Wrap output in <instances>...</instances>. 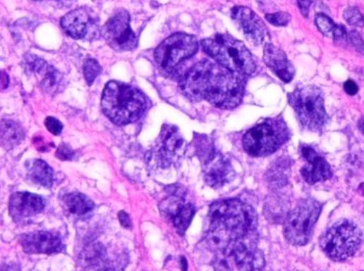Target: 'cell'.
<instances>
[{
  "mask_svg": "<svg viewBox=\"0 0 364 271\" xmlns=\"http://www.w3.org/2000/svg\"><path fill=\"white\" fill-rule=\"evenodd\" d=\"M0 271H20V268L16 263H10V264H4L0 267Z\"/></svg>",
  "mask_w": 364,
  "mask_h": 271,
  "instance_id": "cell-35",
  "label": "cell"
},
{
  "mask_svg": "<svg viewBox=\"0 0 364 271\" xmlns=\"http://www.w3.org/2000/svg\"><path fill=\"white\" fill-rule=\"evenodd\" d=\"M332 37L336 42L344 41L347 37V32L342 25H334V31H332Z\"/></svg>",
  "mask_w": 364,
  "mask_h": 271,
  "instance_id": "cell-30",
  "label": "cell"
},
{
  "mask_svg": "<svg viewBox=\"0 0 364 271\" xmlns=\"http://www.w3.org/2000/svg\"><path fill=\"white\" fill-rule=\"evenodd\" d=\"M102 108L116 125H128L141 119L147 109V100L135 86L110 81L104 88Z\"/></svg>",
  "mask_w": 364,
  "mask_h": 271,
  "instance_id": "cell-3",
  "label": "cell"
},
{
  "mask_svg": "<svg viewBox=\"0 0 364 271\" xmlns=\"http://www.w3.org/2000/svg\"><path fill=\"white\" fill-rule=\"evenodd\" d=\"M64 205L70 213L75 215H85L94 209L93 201L80 193L66 195L64 198Z\"/></svg>",
  "mask_w": 364,
  "mask_h": 271,
  "instance_id": "cell-22",
  "label": "cell"
},
{
  "mask_svg": "<svg viewBox=\"0 0 364 271\" xmlns=\"http://www.w3.org/2000/svg\"><path fill=\"white\" fill-rule=\"evenodd\" d=\"M102 35L108 45L116 52H131L138 46V37L131 26V16L119 10L109 18L102 28Z\"/></svg>",
  "mask_w": 364,
  "mask_h": 271,
  "instance_id": "cell-10",
  "label": "cell"
},
{
  "mask_svg": "<svg viewBox=\"0 0 364 271\" xmlns=\"http://www.w3.org/2000/svg\"><path fill=\"white\" fill-rule=\"evenodd\" d=\"M290 138V132L281 119H269L248 131L243 147L253 157H267L277 151Z\"/></svg>",
  "mask_w": 364,
  "mask_h": 271,
  "instance_id": "cell-6",
  "label": "cell"
},
{
  "mask_svg": "<svg viewBox=\"0 0 364 271\" xmlns=\"http://www.w3.org/2000/svg\"><path fill=\"white\" fill-rule=\"evenodd\" d=\"M45 207L42 197L31 193H16L9 203V212L14 222H20L41 213Z\"/></svg>",
  "mask_w": 364,
  "mask_h": 271,
  "instance_id": "cell-16",
  "label": "cell"
},
{
  "mask_svg": "<svg viewBox=\"0 0 364 271\" xmlns=\"http://www.w3.org/2000/svg\"><path fill=\"white\" fill-rule=\"evenodd\" d=\"M208 218V241L217 250L226 251L256 232V213L250 205L236 199L214 203Z\"/></svg>",
  "mask_w": 364,
  "mask_h": 271,
  "instance_id": "cell-2",
  "label": "cell"
},
{
  "mask_svg": "<svg viewBox=\"0 0 364 271\" xmlns=\"http://www.w3.org/2000/svg\"><path fill=\"white\" fill-rule=\"evenodd\" d=\"M45 126L48 131L54 136H59V134L63 130V125L58 119L54 117H47L45 121Z\"/></svg>",
  "mask_w": 364,
  "mask_h": 271,
  "instance_id": "cell-28",
  "label": "cell"
},
{
  "mask_svg": "<svg viewBox=\"0 0 364 271\" xmlns=\"http://www.w3.org/2000/svg\"><path fill=\"white\" fill-rule=\"evenodd\" d=\"M289 102L305 129L321 132L328 121L322 90L315 85H301L289 94Z\"/></svg>",
  "mask_w": 364,
  "mask_h": 271,
  "instance_id": "cell-5",
  "label": "cell"
},
{
  "mask_svg": "<svg viewBox=\"0 0 364 271\" xmlns=\"http://www.w3.org/2000/svg\"><path fill=\"white\" fill-rule=\"evenodd\" d=\"M61 26L66 35L75 40L94 37L98 28L97 16L85 8L68 12L61 20Z\"/></svg>",
  "mask_w": 364,
  "mask_h": 271,
  "instance_id": "cell-11",
  "label": "cell"
},
{
  "mask_svg": "<svg viewBox=\"0 0 364 271\" xmlns=\"http://www.w3.org/2000/svg\"><path fill=\"white\" fill-rule=\"evenodd\" d=\"M321 212L322 205L315 199L299 201L284 222V234L286 241L293 246L307 245L313 237Z\"/></svg>",
  "mask_w": 364,
  "mask_h": 271,
  "instance_id": "cell-8",
  "label": "cell"
},
{
  "mask_svg": "<svg viewBox=\"0 0 364 271\" xmlns=\"http://www.w3.org/2000/svg\"><path fill=\"white\" fill-rule=\"evenodd\" d=\"M25 138L22 126L11 119L0 121V147L12 149L18 146Z\"/></svg>",
  "mask_w": 364,
  "mask_h": 271,
  "instance_id": "cell-20",
  "label": "cell"
},
{
  "mask_svg": "<svg viewBox=\"0 0 364 271\" xmlns=\"http://www.w3.org/2000/svg\"><path fill=\"white\" fill-rule=\"evenodd\" d=\"M349 40H351V44L355 46L356 48H362L364 46L363 41H362L361 37L359 33L356 31H351L348 35Z\"/></svg>",
  "mask_w": 364,
  "mask_h": 271,
  "instance_id": "cell-32",
  "label": "cell"
},
{
  "mask_svg": "<svg viewBox=\"0 0 364 271\" xmlns=\"http://www.w3.org/2000/svg\"><path fill=\"white\" fill-rule=\"evenodd\" d=\"M119 222H121V226L124 228L129 229L131 227V220L129 217L128 214L125 212H121L119 215Z\"/></svg>",
  "mask_w": 364,
  "mask_h": 271,
  "instance_id": "cell-34",
  "label": "cell"
},
{
  "mask_svg": "<svg viewBox=\"0 0 364 271\" xmlns=\"http://www.w3.org/2000/svg\"><path fill=\"white\" fill-rule=\"evenodd\" d=\"M233 168L223 155L215 153L212 157L205 162V180L209 186L219 188L232 180Z\"/></svg>",
  "mask_w": 364,
  "mask_h": 271,
  "instance_id": "cell-18",
  "label": "cell"
},
{
  "mask_svg": "<svg viewBox=\"0 0 364 271\" xmlns=\"http://www.w3.org/2000/svg\"><path fill=\"white\" fill-rule=\"evenodd\" d=\"M61 77L60 73L56 69L50 67L47 73L41 78V88L46 93H54L59 88Z\"/></svg>",
  "mask_w": 364,
  "mask_h": 271,
  "instance_id": "cell-23",
  "label": "cell"
},
{
  "mask_svg": "<svg viewBox=\"0 0 364 271\" xmlns=\"http://www.w3.org/2000/svg\"><path fill=\"white\" fill-rule=\"evenodd\" d=\"M301 155L306 161V165L301 168V172L307 183L313 184L329 180L332 176V167L323 155H320L313 147L303 145L301 147Z\"/></svg>",
  "mask_w": 364,
  "mask_h": 271,
  "instance_id": "cell-13",
  "label": "cell"
},
{
  "mask_svg": "<svg viewBox=\"0 0 364 271\" xmlns=\"http://www.w3.org/2000/svg\"><path fill=\"white\" fill-rule=\"evenodd\" d=\"M265 18L274 26L284 27L290 23L291 16L286 12H278V13L267 14Z\"/></svg>",
  "mask_w": 364,
  "mask_h": 271,
  "instance_id": "cell-27",
  "label": "cell"
},
{
  "mask_svg": "<svg viewBox=\"0 0 364 271\" xmlns=\"http://www.w3.org/2000/svg\"><path fill=\"white\" fill-rule=\"evenodd\" d=\"M198 39L186 33H176L162 42L154 50V60L160 68L169 71L181 61L198 52Z\"/></svg>",
  "mask_w": 364,
  "mask_h": 271,
  "instance_id": "cell-9",
  "label": "cell"
},
{
  "mask_svg": "<svg viewBox=\"0 0 364 271\" xmlns=\"http://www.w3.org/2000/svg\"><path fill=\"white\" fill-rule=\"evenodd\" d=\"M28 178L33 183L50 188L54 184V170L43 159H33L27 164Z\"/></svg>",
  "mask_w": 364,
  "mask_h": 271,
  "instance_id": "cell-21",
  "label": "cell"
},
{
  "mask_svg": "<svg viewBox=\"0 0 364 271\" xmlns=\"http://www.w3.org/2000/svg\"><path fill=\"white\" fill-rule=\"evenodd\" d=\"M231 18L238 28L243 31L248 41L255 45L267 44L269 30L265 23L257 16L253 10L246 7H234L231 10Z\"/></svg>",
  "mask_w": 364,
  "mask_h": 271,
  "instance_id": "cell-12",
  "label": "cell"
},
{
  "mask_svg": "<svg viewBox=\"0 0 364 271\" xmlns=\"http://www.w3.org/2000/svg\"><path fill=\"white\" fill-rule=\"evenodd\" d=\"M183 147L185 140L177 128L174 126H164L157 146V159L161 163L169 165L180 155Z\"/></svg>",
  "mask_w": 364,
  "mask_h": 271,
  "instance_id": "cell-17",
  "label": "cell"
},
{
  "mask_svg": "<svg viewBox=\"0 0 364 271\" xmlns=\"http://www.w3.org/2000/svg\"><path fill=\"white\" fill-rule=\"evenodd\" d=\"M263 59L267 67L273 71L279 79L286 83L292 81L295 73L294 67L291 64L284 50L273 44H265Z\"/></svg>",
  "mask_w": 364,
  "mask_h": 271,
  "instance_id": "cell-19",
  "label": "cell"
},
{
  "mask_svg": "<svg viewBox=\"0 0 364 271\" xmlns=\"http://www.w3.org/2000/svg\"><path fill=\"white\" fill-rule=\"evenodd\" d=\"M20 245L28 254H54L63 249L60 237L47 231H37L22 235Z\"/></svg>",
  "mask_w": 364,
  "mask_h": 271,
  "instance_id": "cell-15",
  "label": "cell"
},
{
  "mask_svg": "<svg viewBox=\"0 0 364 271\" xmlns=\"http://www.w3.org/2000/svg\"><path fill=\"white\" fill-rule=\"evenodd\" d=\"M315 24L323 35H332L334 24L332 18H328L325 14H317V18H315Z\"/></svg>",
  "mask_w": 364,
  "mask_h": 271,
  "instance_id": "cell-25",
  "label": "cell"
},
{
  "mask_svg": "<svg viewBox=\"0 0 364 271\" xmlns=\"http://www.w3.org/2000/svg\"><path fill=\"white\" fill-rule=\"evenodd\" d=\"M56 155L58 159H62V161H70L74 157V151L68 145L62 144L56 150Z\"/></svg>",
  "mask_w": 364,
  "mask_h": 271,
  "instance_id": "cell-29",
  "label": "cell"
},
{
  "mask_svg": "<svg viewBox=\"0 0 364 271\" xmlns=\"http://www.w3.org/2000/svg\"><path fill=\"white\" fill-rule=\"evenodd\" d=\"M100 73H102V66L95 59L85 60V64H83V75H85L87 85L91 86Z\"/></svg>",
  "mask_w": 364,
  "mask_h": 271,
  "instance_id": "cell-24",
  "label": "cell"
},
{
  "mask_svg": "<svg viewBox=\"0 0 364 271\" xmlns=\"http://www.w3.org/2000/svg\"><path fill=\"white\" fill-rule=\"evenodd\" d=\"M297 3H298L299 10H301V14H303L305 18H307L309 14V8H310L311 4H313V0H297Z\"/></svg>",
  "mask_w": 364,
  "mask_h": 271,
  "instance_id": "cell-31",
  "label": "cell"
},
{
  "mask_svg": "<svg viewBox=\"0 0 364 271\" xmlns=\"http://www.w3.org/2000/svg\"><path fill=\"white\" fill-rule=\"evenodd\" d=\"M35 1H40V0H35Z\"/></svg>",
  "mask_w": 364,
  "mask_h": 271,
  "instance_id": "cell-36",
  "label": "cell"
},
{
  "mask_svg": "<svg viewBox=\"0 0 364 271\" xmlns=\"http://www.w3.org/2000/svg\"><path fill=\"white\" fill-rule=\"evenodd\" d=\"M344 90L348 95L353 96L358 93V85L353 80H348L344 83Z\"/></svg>",
  "mask_w": 364,
  "mask_h": 271,
  "instance_id": "cell-33",
  "label": "cell"
},
{
  "mask_svg": "<svg viewBox=\"0 0 364 271\" xmlns=\"http://www.w3.org/2000/svg\"><path fill=\"white\" fill-rule=\"evenodd\" d=\"M361 241L359 228L353 222L343 219L332 224L322 235L321 247L328 258L343 262L355 255Z\"/></svg>",
  "mask_w": 364,
  "mask_h": 271,
  "instance_id": "cell-7",
  "label": "cell"
},
{
  "mask_svg": "<svg viewBox=\"0 0 364 271\" xmlns=\"http://www.w3.org/2000/svg\"><path fill=\"white\" fill-rule=\"evenodd\" d=\"M161 212L173 222L176 230L183 234L195 215V207L179 196H171L161 203Z\"/></svg>",
  "mask_w": 364,
  "mask_h": 271,
  "instance_id": "cell-14",
  "label": "cell"
},
{
  "mask_svg": "<svg viewBox=\"0 0 364 271\" xmlns=\"http://www.w3.org/2000/svg\"><path fill=\"white\" fill-rule=\"evenodd\" d=\"M180 88L192 102L207 100L217 108L227 110L236 108L244 95L243 77L208 60L194 65L181 78Z\"/></svg>",
  "mask_w": 364,
  "mask_h": 271,
  "instance_id": "cell-1",
  "label": "cell"
},
{
  "mask_svg": "<svg viewBox=\"0 0 364 271\" xmlns=\"http://www.w3.org/2000/svg\"><path fill=\"white\" fill-rule=\"evenodd\" d=\"M344 18L348 24L356 27L364 26V18L357 8H347L344 11Z\"/></svg>",
  "mask_w": 364,
  "mask_h": 271,
  "instance_id": "cell-26",
  "label": "cell"
},
{
  "mask_svg": "<svg viewBox=\"0 0 364 271\" xmlns=\"http://www.w3.org/2000/svg\"><path fill=\"white\" fill-rule=\"evenodd\" d=\"M202 49L217 64L244 77L256 71V62L242 42L228 35H215L202 42Z\"/></svg>",
  "mask_w": 364,
  "mask_h": 271,
  "instance_id": "cell-4",
  "label": "cell"
}]
</instances>
